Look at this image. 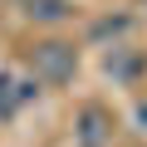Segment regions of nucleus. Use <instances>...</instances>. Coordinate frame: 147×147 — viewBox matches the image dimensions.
<instances>
[{
    "instance_id": "nucleus-1",
    "label": "nucleus",
    "mask_w": 147,
    "mask_h": 147,
    "mask_svg": "<svg viewBox=\"0 0 147 147\" xmlns=\"http://www.w3.org/2000/svg\"><path fill=\"white\" fill-rule=\"evenodd\" d=\"M34 64L49 74V79H69V74H74V49L69 44H39L34 49Z\"/></svg>"
},
{
    "instance_id": "nucleus-3",
    "label": "nucleus",
    "mask_w": 147,
    "mask_h": 147,
    "mask_svg": "<svg viewBox=\"0 0 147 147\" xmlns=\"http://www.w3.org/2000/svg\"><path fill=\"white\" fill-rule=\"evenodd\" d=\"M30 15H39V20H64V15H69V5H64V0H34Z\"/></svg>"
},
{
    "instance_id": "nucleus-2",
    "label": "nucleus",
    "mask_w": 147,
    "mask_h": 147,
    "mask_svg": "<svg viewBox=\"0 0 147 147\" xmlns=\"http://www.w3.org/2000/svg\"><path fill=\"white\" fill-rule=\"evenodd\" d=\"M79 142H84V147H103V142H108V118H103L98 108H84V113H79Z\"/></svg>"
}]
</instances>
